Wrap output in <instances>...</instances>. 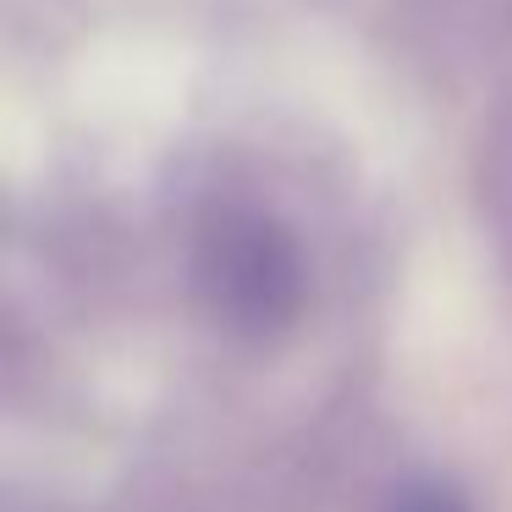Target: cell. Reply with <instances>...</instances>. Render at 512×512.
<instances>
[{
	"label": "cell",
	"instance_id": "obj_1",
	"mask_svg": "<svg viewBox=\"0 0 512 512\" xmlns=\"http://www.w3.org/2000/svg\"><path fill=\"white\" fill-rule=\"evenodd\" d=\"M199 281L237 325H276L298 303V248L265 215H226L204 232Z\"/></svg>",
	"mask_w": 512,
	"mask_h": 512
},
{
	"label": "cell",
	"instance_id": "obj_2",
	"mask_svg": "<svg viewBox=\"0 0 512 512\" xmlns=\"http://www.w3.org/2000/svg\"><path fill=\"white\" fill-rule=\"evenodd\" d=\"M402 512H457L452 501H441V496H419V501H408Z\"/></svg>",
	"mask_w": 512,
	"mask_h": 512
}]
</instances>
